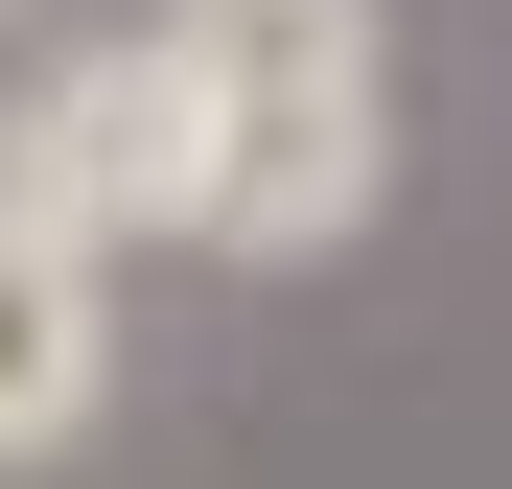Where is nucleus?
Here are the masks:
<instances>
[{"label": "nucleus", "mask_w": 512, "mask_h": 489, "mask_svg": "<svg viewBox=\"0 0 512 489\" xmlns=\"http://www.w3.org/2000/svg\"><path fill=\"white\" fill-rule=\"evenodd\" d=\"M163 70H187V140H210V257H350L373 187H396V24L373 0H163Z\"/></svg>", "instance_id": "f257e3e1"}, {"label": "nucleus", "mask_w": 512, "mask_h": 489, "mask_svg": "<svg viewBox=\"0 0 512 489\" xmlns=\"http://www.w3.org/2000/svg\"><path fill=\"white\" fill-rule=\"evenodd\" d=\"M0 210L24 233H70V257H140V233H187L210 210V140H187V70H163V24H117V47H47L24 70V117H0Z\"/></svg>", "instance_id": "f03ea898"}, {"label": "nucleus", "mask_w": 512, "mask_h": 489, "mask_svg": "<svg viewBox=\"0 0 512 489\" xmlns=\"http://www.w3.org/2000/svg\"><path fill=\"white\" fill-rule=\"evenodd\" d=\"M94 396H117V280L70 257V233H24V210H0V466L94 443Z\"/></svg>", "instance_id": "7ed1b4c3"}]
</instances>
